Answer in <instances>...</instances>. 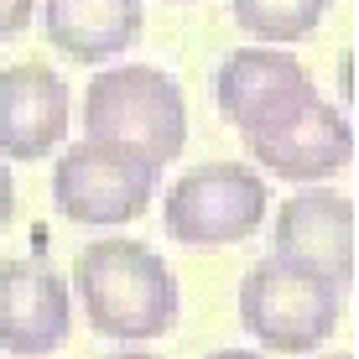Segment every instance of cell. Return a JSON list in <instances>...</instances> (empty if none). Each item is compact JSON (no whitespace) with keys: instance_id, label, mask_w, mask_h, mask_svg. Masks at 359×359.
<instances>
[{"instance_id":"1","label":"cell","mask_w":359,"mask_h":359,"mask_svg":"<svg viewBox=\"0 0 359 359\" xmlns=\"http://www.w3.org/2000/svg\"><path fill=\"white\" fill-rule=\"evenodd\" d=\"M73 287H79L83 318L94 333L120 344L162 339L177 323V276L151 245L141 240H94L73 261Z\"/></svg>"},{"instance_id":"2","label":"cell","mask_w":359,"mask_h":359,"mask_svg":"<svg viewBox=\"0 0 359 359\" xmlns=\"http://www.w3.org/2000/svg\"><path fill=\"white\" fill-rule=\"evenodd\" d=\"M83 141H104L141 156L162 172L188 146V104L182 89L151 63H126L94 73L83 94Z\"/></svg>"},{"instance_id":"3","label":"cell","mask_w":359,"mask_h":359,"mask_svg":"<svg viewBox=\"0 0 359 359\" xmlns=\"http://www.w3.org/2000/svg\"><path fill=\"white\" fill-rule=\"evenodd\" d=\"M339 292L328 276L271 255L240 281V323L276 354H313L339 328Z\"/></svg>"},{"instance_id":"4","label":"cell","mask_w":359,"mask_h":359,"mask_svg":"<svg viewBox=\"0 0 359 359\" xmlns=\"http://www.w3.org/2000/svg\"><path fill=\"white\" fill-rule=\"evenodd\" d=\"M156 172L151 162L120 151V146L104 141H79L57 156L53 167V198H57V214L68 224L83 229H120L135 224V219L151 208L156 198Z\"/></svg>"},{"instance_id":"5","label":"cell","mask_w":359,"mask_h":359,"mask_svg":"<svg viewBox=\"0 0 359 359\" xmlns=\"http://www.w3.org/2000/svg\"><path fill=\"white\" fill-rule=\"evenodd\" d=\"M266 177L245 162L182 172L162 198V224L177 245H240L266 219Z\"/></svg>"},{"instance_id":"6","label":"cell","mask_w":359,"mask_h":359,"mask_svg":"<svg viewBox=\"0 0 359 359\" xmlns=\"http://www.w3.org/2000/svg\"><path fill=\"white\" fill-rule=\"evenodd\" d=\"M313 94L318 89H313V79H307V68L297 63V57H287L281 47H271V42L229 53L224 63H219V79H214L219 109H224V120L245 141L271 130V126H281V120H287L292 109H302Z\"/></svg>"},{"instance_id":"7","label":"cell","mask_w":359,"mask_h":359,"mask_svg":"<svg viewBox=\"0 0 359 359\" xmlns=\"http://www.w3.org/2000/svg\"><path fill=\"white\" fill-rule=\"evenodd\" d=\"M73 333V292L42 261H0V349L16 359L57 354Z\"/></svg>"},{"instance_id":"8","label":"cell","mask_w":359,"mask_h":359,"mask_svg":"<svg viewBox=\"0 0 359 359\" xmlns=\"http://www.w3.org/2000/svg\"><path fill=\"white\" fill-rule=\"evenodd\" d=\"M245 146L271 177H287V182H323L354 162V130L323 94H313L281 126L250 135Z\"/></svg>"},{"instance_id":"9","label":"cell","mask_w":359,"mask_h":359,"mask_svg":"<svg viewBox=\"0 0 359 359\" xmlns=\"http://www.w3.org/2000/svg\"><path fill=\"white\" fill-rule=\"evenodd\" d=\"M276 255L333 287L354 281V203L333 188H307L281 203L276 214Z\"/></svg>"},{"instance_id":"10","label":"cell","mask_w":359,"mask_h":359,"mask_svg":"<svg viewBox=\"0 0 359 359\" xmlns=\"http://www.w3.org/2000/svg\"><path fill=\"white\" fill-rule=\"evenodd\" d=\"M68 115L73 94L63 73L42 63L0 68V156H16V162L53 156L68 141Z\"/></svg>"},{"instance_id":"11","label":"cell","mask_w":359,"mask_h":359,"mask_svg":"<svg viewBox=\"0 0 359 359\" xmlns=\"http://www.w3.org/2000/svg\"><path fill=\"white\" fill-rule=\"evenodd\" d=\"M141 0H42V32L73 63H109L141 36Z\"/></svg>"},{"instance_id":"12","label":"cell","mask_w":359,"mask_h":359,"mask_svg":"<svg viewBox=\"0 0 359 359\" xmlns=\"http://www.w3.org/2000/svg\"><path fill=\"white\" fill-rule=\"evenodd\" d=\"M328 6L333 0H229L234 21H240L255 42H271V47L313 36L318 21L328 16Z\"/></svg>"},{"instance_id":"13","label":"cell","mask_w":359,"mask_h":359,"mask_svg":"<svg viewBox=\"0 0 359 359\" xmlns=\"http://www.w3.org/2000/svg\"><path fill=\"white\" fill-rule=\"evenodd\" d=\"M32 16H36V0H0V42L21 36L32 27Z\"/></svg>"},{"instance_id":"14","label":"cell","mask_w":359,"mask_h":359,"mask_svg":"<svg viewBox=\"0 0 359 359\" xmlns=\"http://www.w3.org/2000/svg\"><path fill=\"white\" fill-rule=\"evenodd\" d=\"M16 219V182H11V167L0 162V229Z\"/></svg>"},{"instance_id":"15","label":"cell","mask_w":359,"mask_h":359,"mask_svg":"<svg viewBox=\"0 0 359 359\" xmlns=\"http://www.w3.org/2000/svg\"><path fill=\"white\" fill-rule=\"evenodd\" d=\"M349 73H354V57H344V63H339V89H344V99H349V89H354Z\"/></svg>"},{"instance_id":"16","label":"cell","mask_w":359,"mask_h":359,"mask_svg":"<svg viewBox=\"0 0 359 359\" xmlns=\"http://www.w3.org/2000/svg\"><path fill=\"white\" fill-rule=\"evenodd\" d=\"M208 359H261V354H250V349H219V354H208Z\"/></svg>"},{"instance_id":"17","label":"cell","mask_w":359,"mask_h":359,"mask_svg":"<svg viewBox=\"0 0 359 359\" xmlns=\"http://www.w3.org/2000/svg\"><path fill=\"white\" fill-rule=\"evenodd\" d=\"M109 359H156V354H141V349H135V354H109Z\"/></svg>"},{"instance_id":"18","label":"cell","mask_w":359,"mask_h":359,"mask_svg":"<svg viewBox=\"0 0 359 359\" xmlns=\"http://www.w3.org/2000/svg\"><path fill=\"white\" fill-rule=\"evenodd\" d=\"M328 359H354V354H328Z\"/></svg>"}]
</instances>
